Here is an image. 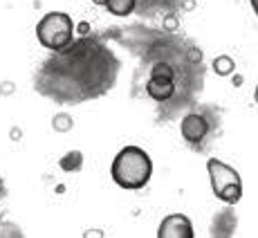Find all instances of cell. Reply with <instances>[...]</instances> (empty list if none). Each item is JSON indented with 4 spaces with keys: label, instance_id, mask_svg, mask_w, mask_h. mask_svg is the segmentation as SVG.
<instances>
[{
    "label": "cell",
    "instance_id": "cell-3",
    "mask_svg": "<svg viewBox=\"0 0 258 238\" xmlns=\"http://www.w3.org/2000/svg\"><path fill=\"white\" fill-rule=\"evenodd\" d=\"M207 171H209V180H211V189L216 193L218 200L227 202V205H236L242 198V180L240 173L236 168H231L225 162L211 157L207 162Z\"/></svg>",
    "mask_w": 258,
    "mask_h": 238
},
{
    "label": "cell",
    "instance_id": "cell-2",
    "mask_svg": "<svg viewBox=\"0 0 258 238\" xmlns=\"http://www.w3.org/2000/svg\"><path fill=\"white\" fill-rule=\"evenodd\" d=\"M74 23L66 12H49L36 25V38L43 47L52 52H63L72 43Z\"/></svg>",
    "mask_w": 258,
    "mask_h": 238
},
{
    "label": "cell",
    "instance_id": "cell-1",
    "mask_svg": "<svg viewBox=\"0 0 258 238\" xmlns=\"http://www.w3.org/2000/svg\"><path fill=\"white\" fill-rule=\"evenodd\" d=\"M110 175L117 187L137 191L148 185L153 175V160L140 146H123L115 155L110 166Z\"/></svg>",
    "mask_w": 258,
    "mask_h": 238
},
{
    "label": "cell",
    "instance_id": "cell-18",
    "mask_svg": "<svg viewBox=\"0 0 258 238\" xmlns=\"http://www.w3.org/2000/svg\"><path fill=\"white\" fill-rule=\"evenodd\" d=\"M254 99H256V103H258V86H256V90H254Z\"/></svg>",
    "mask_w": 258,
    "mask_h": 238
},
{
    "label": "cell",
    "instance_id": "cell-13",
    "mask_svg": "<svg viewBox=\"0 0 258 238\" xmlns=\"http://www.w3.org/2000/svg\"><path fill=\"white\" fill-rule=\"evenodd\" d=\"M164 29L166 32H175L177 29V16H168L164 21Z\"/></svg>",
    "mask_w": 258,
    "mask_h": 238
},
{
    "label": "cell",
    "instance_id": "cell-16",
    "mask_svg": "<svg viewBox=\"0 0 258 238\" xmlns=\"http://www.w3.org/2000/svg\"><path fill=\"white\" fill-rule=\"evenodd\" d=\"M184 7H186V9H193V7H196V3H193V0H186Z\"/></svg>",
    "mask_w": 258,
    "mask_h": 238
},
{
    "label": "cell",
    "instance_id": "cell-9",
    "mask_svg": "<svg viewBox=\"0 0 258 238\" xmlns=\"http://www.w3.org/2000/svg\"><path fill=\"white\" fill-rule=\"evenodd\" d=\"M58 166H61L66 173L79 171V168L83 166V153H81V151H70L61 162H58Z\"/></svg>",
    "mask_w": 258,
    "mask_h": 238
},
{
    "label": "cell",
    "instance_id": "cell-10",
    "mask_svg": "<svg viewBox=\"0 0 258 238\" xmlns=\"http://www.w3.org/2000/svg\"><path fill=\"white\" fill-rule=\"evenodd\" d=\"M72 124L74 122H72V117L68 115V112H58V115L52 119V128L54 131H58V133H68L72 128Z\"/></svg>",
    "mask_w": 258,
    "mask_h": 238
},
{
    "label": "cell",
    "instance_id": "cell-15",
    "mask_svg": "<svg viewBox=\"0 0 258 238\" xmlns=\"http://www.w3.org/2000/svg\"><path fill=\"white\" fill-rule=\"evenodd\" d=\"M249 3H251V9H254V14L258 16V0H249Z\"/></svg>",
    "mask_w": 258,
    "mask_h": 238
},
{
    "label": "cell",
    "instance_id": "cell-12",
    "mask_svg": "<svg viewBox=\"0 0 258 238\" xmlns=\"http://www.w3.org/2000/svg\"><path fill=\"white\" fill-rule=\"evenodd\" d=\"M186 58H188L191 63H200V61H202V52H200V49H196V47H191V49L186 52Z\"/></svg>",
    "mask_w": 258,
    "mask_h": 238
},
{
    "label": "cell",
    "instance_id": "cell-11",
    "mask_svg": "<svg viewBox=\"0 0 258 238\" xmlns=\"http://www.w3.org/2000/svg\"><path fill=\"white\" fill-rule=\"evenodd\" d=\"M151 77H175V72H173V68L168 66V63H155L151 70Z\"/></svg>",
    "mask_w": 258,
    "mask_h": 238
},
{
    "label": "cell",
    "instance_id": "cell-5",
    "mask_svg": "<svg viewBox=\"0 0 258 238\" xmlns=\"http://www.w3.org/2000/svg\"><path fill=\"white\" fill-rule=\"evenodd\" d=\"M180 133L186 142L198 144V142L205 140L207 133H209V122H207V117L198 115V112H191V115H186L184 119H182Z\"/></svg>",
    "mask_w": 258,
    "mask_h": 238
},
{
    "label": "cell",
    "instance_id": "cell-7",
    "mask_svg": "<svg viewBox=\"0 0 258 238\" xmlns=\"http://www.w3.org/2000/svg\"><path fill=\"white\" fill-rule=\"evenodd\" d=\"M106 9L112 16H131L133 9H135V0H106Z\"/></svg>",
    "mask_w": 258,
    "mask_h": 238
},
{
    "label": "cell",
    "instance_id": "cell-14",
    "mask_svg": "<svg viewBox=\"0 0 258 238\" xmlns=\"http://www.w3.org/2000/svg\"><path fill=\"white\" fill-rule=\"evenodd\" d=\"M77 32H79V34H88V32H90V25H88V23H79Z\"/></svg>",
    "mask_w": 258,
    "mask_h": 238
},
{
    "label": "cell",
    "instance_id": "cell-6",
    "mask_svg": "<svg viewBox=\"0 0 258 238\" xmlns=\"http://www.w3.org/2000/svg\"><path fill=\"white\" fill-rule=\"evenodd\" d=\"M146 92H148V97L155 99V101H166V99H171L173 92H175V83H173L171 77H151L148 79Z\"/></svg>",
    "mask_w": 258,
    "mask_h": 238
},
{
    "label": "cell",
    "instance_id": "cell-8",
    "mask_svg": "<svg viewBox=\"0 0 258 238\" xmlns=\"http://www.w3.org/2000/svg\"><path fill=\"white\" fill-rule=\"evenodd\" d=\"M234 70H236V63H234V58L231 56L220 54V56L213 58V72H216L218 77H229Z\"/></svg>",
    "mask_w": 258,
    "mask_h": 238
},
{
    "label": "cell",
    "instance_id": "cell-4",
    "mask_svg": "<svg viewBox=\"0 0 258 238\" xmlns=\"http://www.w3.org/2000/svg\"><path fill=\"white\" fill-rule=\"evenodd\" d=\"M193 225L184 214H171L162 220L157 238H193Z\"/></svg>",
    "mask_w": 258,
    "mask_h": 238
},
{
    "label": "cell",
    "instance_id": "cell-17",
    "mask_svg": "<svg viewBox=\"0 0 258 238\" xmlns=\"http://www.w3.org/2000/svg\"><path fill=\"white\" fill-rule=\"evenodd\" d=\"M94 5H101V7H106V0H92Z\"/></svg>",
    "mask_w": 258,
    "mask_h": 238
}]
</instances>
